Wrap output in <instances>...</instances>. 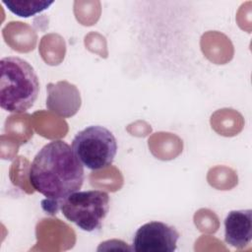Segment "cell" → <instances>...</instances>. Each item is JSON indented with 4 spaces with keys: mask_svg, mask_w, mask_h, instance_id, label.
I'll return each mask as SVG.
<instances>
[{
    "mask_svg": "<svg viewBox=\"0 0 252 252\" xmlns=\"http://www.w3.org/2000/svg\"><path fill=\"white\" fill-rule=\"evenodd\" d=\"M2 3L14 15L29 18L48 9L54 2L47 0H2Z\"/></svg>",
    "mask_w": 252,
    "mask_h": 252,
    "instance_id": "cell-8",
    "label": "cell"
},
{
    "mask_svg": "<svg viewBox=\"0 0 252 252\" xmlns=\"http://www.w3.org/2000/svg\"><path fill=\"white\" fill-rule=\"evenodd\" d=\"M0 106L2 109L22 113L35 102L39 81L33 67L18 56L3 57L0 61Z\"/></svg>",
    "mask_w": 252,
    "mask_h": 252,
    "instance_id": "cell-2",
    "label": "cell"
},
{
    "mask_svg": "<svg viewBox=\"0 0 252 252\" xmlns=\"http://www.w3.org/2000/svg\"><path fill=\"white\" fill-rule=\"evenodd\" d=\"M62 215L87 232L100 229L109 211V195L102 190L76 191L60 203Z\"/></svg>",
    "mask_w": 252,
    "mask_h": 252,
    "instance_id": "cell-4",
    "label": "cell"
},
{
    "mask_svg": "<svg viewBox=\"0 0 252 252\" xmlns=\"http://www.w3.org/2000/svg\"><path fill=\"white\" fill-rule=\"evenodd\" d=\"M71 147L81 163L91 170L108 167L117 153L116 138L100 125L88 126L78 132Z\"/></svg>",
    "mask_w": 252,
    "mask_h": 252,
    "instance_id": "cell-3",
    "label": "cell"
},
{
    "mask_svg": "<svg viewBox=\"0 0 252 252\" xmlns=\"http://www.w3.org/2000/svg\"><path fill=\"white\" fill-rule=\"evenodd\" d=\"M251 239L252 210L230 211L224 219V241L236 249H243Z\"/></svg>",
    "mask_w": 252,
    "mask_h": 252,
    "instance_id": "cell-7",
    "label": "cell"
},
{
    "mask_svg": "<svg viewBox=\"0 0 252 252\" xmlns=\"http://www.w3.org/2000/svg\"><path fill=\"white\" fill-rule=\"evenodd\" d=\"M28 173L32 188L46 197L41 202L42 209L51 215L57 213L63 199L81 189L85 179L84 165L72 147L62 140L44 145Z\"/></svg>",
    "mask_w": 252,
    "mask_h": 252,
    "instance_id": "cell-1",
    "label": "cell"
},
{
    "mask_svg": "<svg viewBox=\"0 0 252 252\" xmlns=\"http://www.w3.org/2000/svg\"><path fill=\"white\" fill-rule=\"evenodd\" d=\"M179 232L162 221H150L141 225L134 234L131 250L136 252H174Z\"/></svg>",
    "mask_w": 252,
    "mask_h": 252,
    "instance_id": "cell-5",
    "label": "cell"
},
{
    "mask_svg": "<svg viewBox=\"0 0 252 252\" xmlns=\"http://www.w3.org/2000/svg\"><path fill=\"white\" fill-rule=\"evenodd\" d=\"M46 107L61 117L75 115L81 106V95L77 87L67 81L49 83L46 86Z\"/></svg>",
    "mask_w": 252,
    "mask_h": 252,
    "instance_id": "cell-6",
    "label": "cell"
}]
</instances>
